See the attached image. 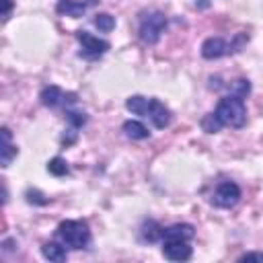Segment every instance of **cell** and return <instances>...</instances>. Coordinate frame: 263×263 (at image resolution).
Here are the masks:
<instances>
[{
  "label": "cell",
  "mask_w": 263,
  "mask_h": 263,
  "mask_svg": "<svg viewBox=\"0 0 263 263\" xmlns=\"http://www.w3.org/2000/svg\"><path fill=\"white\" fill-rule=\"evenodd\" d=\"M95 27L101 33H111L115 29V16H111L109 12H99L95 14Z\"/></svg>",
  "instance_id": "17"
},
{
  "label": "cell",
  "mask_w": 263,
  "mask_h": 263,
  "mask_svg": "<svg viewBox=\"0 0 263 263\" xmlns=\"http://www.w3.org/2000/svg\"><path fill=\"white\" fill-rule=\"evenodd\" d=\"M162 230L164 228L156 220H146L142 224V228H140V236H142L144 242H156V240L162 238Z\"/></svg>",
  "instance_id": "15"
},
{
  "label": "cell",
  "mask_w": 263,
  "mask_h": 263,
  "mask_svg": "<svg viewBox=\"0 0 263 263\" xmlns=\"http://www.w3.org/2000/svg\"><path fill=\"white\" fill-rule=\"evenodd\" d=\"M64 97H66V92H64L60 86H55V84L45 86V88L41 90V95H39L41 105H45V107H49V109H55V107L64 105Z\"/></svg>",
  "instance_id": "11"
},
{
  "label": "cell",
  "mask_w": 263,
  "mask_h": 263,
  "mask_svg": "<svg viewBox=\"0 0 263 263\" xmlns=\"http://www.w3.org/2000/svg\"><path fill=\"white\" fill-rule=\"evenodd\" d=\"M222 127H224V125H222V121L216 117L214 111L208 113V115H203V119H201V129H203V132H208V134H218Z\"/></svg>",
  "instance_id": "20"
},
{
  "label": "cell",
  "mask_w": 263,
  "mask_h": 263,
  "mask_svg": "<svg viewBox=\"0 0 263 263\" xmlns=\"http://www.w3.org/2000/svg\"><path fill=\"white\" fill-rule=\"evenodd\" d=\"M195 236V228L191 224H173L168 228L162 230V238L160 240H191Z\"/></svg>",
  "instance_id": "10"
},
{
  "label": "cell",
  "mask_w": 263,
  "mask_h": 263,
  "mask_svg": "<svg viewBox=\"0 0 263 263\" xmlns=\"http://www.w3.org/2000/svg\"><path fill=\"white\" fill-rule=\"evenodd\" d=\"M12 6H14V0H0V16L8 14L12 10Z\"/></svg>",
  "instance_id": "23"
},
{
  "label": "cell",
  "mask_w": 263,
  "mask_h": 263,
  "mask_svg": "<svg viewBox=\"0 0 263 263\" xmlns=\"http://www.w3.org/2000/svg\"><path fill=\"white\" fill-rule=\"evenodd\" d=\"M66 121L70 123L72 129H78L86 123V115L82 111H74V109H66Z\"/></svg>",
  "instance_id": "21"
},
{
  "label": "cell",
  "mask_w": 263,
  "mask_h": 263,
  "mask_svg": "<svg viewBox=\"0 0 263 263\" xmlns=\"http://www.w3.org/2000/svg\"><path fill=\"white\" fill-rule=\"evenodd\" d=\"M41 255L47 259V261H53V263H62L66 261V245L62 242H55V240H49L41 247Z\"/></svg>",
  "instance_id": "12"
},
{
  "label": "cell",
  "mask_w": 263,
  "mask_h": 263,
  "mask_svg": "<svg viewBox=\"0 0 263 263\" xmlns=\"http://www.w3.org/2000/svg\"><path fill=\"white\" fill-rule=\"evenodd\" d=\"M47 171H49L53 177H64V175L70 173V166H68V162H66L62 156H53V158L47 162Z\"/></svg>",
  "instance_id": "18"
},
{
  "label": "cell",
  "mask_w": 263,
  "mask_h": 263,
  "mask_svg": "<svg viewBox=\"0 0 263 263\" xmlns=\"http://www.w3.org/2000/svg\"><path fill=\"white\" fill-rule=\"evenodd\" d=\"M55 10L64 16H72V18H78L86 12V4L84 2H78V0H60Z\"/></svg>",
  "instance_id": "13"
},
{
  "label": "cell",
  "mask_w": 263,
  "mask_h": 263,
  "mask_svg": "<svg viewBox=\"0 0 263 263\" xmlns=\"http://www.w3.org/2000/svg\"><path fill=\"white\" fill-rule=\"evenodd\" d=\"M164 29H166V14L160 12V10H154L146 16H142V21H140V39L146 45H154L162 37Z\"/></svg>",
  "instance_id": "3"
},
{
  "label": "cell",
  "mask_w": 263,
  "mask_h": 263,
  "mask_svg": "<svg viewBox=\"0 0 263 263\" xmlns=\"http://www.w3.org/2000/svg\"><path fill=\"white\" fill-rule=\"evenodd\" d=\"M6 199H8V191H6V187H4V185H0V205H4V203H6Z\"/></svg>",
  "instance_id": "24"
},
{
  "label": "cell",
  "mask_w": 263,
  "mask_h": 263,
  "mask_svg": "<svg viewBox=\"0 0 263 263\" xmlns=\"http://www.w3.org/2000/svg\"><path fill=\"white\" fill-rule=\"evenodd\" d=\"M148 107H150V99H146L142 95H132L125 101V109L140 117H148Z\"/></svg>",
  "instance_id": "14"
},
{
  "label": "cell",
  "mask_w": 263,
  "mask_h": 263,
  "mask_svg": "<svg viewBox=\"0 0 263 263\" xmlns=\"http://www.w3.org/2000/svg\"><path fill=\"white\" fill-rule=\"evenodd\" d=\"M193 249L189 247V240H162V255L168 261H187Z\"/></svg>",
  "instance_id": "6"
},
{
  "label": "cell",
  "mask_w": 263,
  "mask_h": 263,
  "mask_svg": "<svg viewBox=\"0 0 263 263\" xmlns=\"http://www.w3.org/2000/svg\"><path fill=\"white\" fill-rule=\"evenodd\" d=\"M18 156V148L12 144V132L8 127H0V166H10Z\"/></svg>",
  "instance_id": "7"
},
{
  "label": "cell",
  "mask_w": 263,
  "mask_h": 263,
  "mask_svg": "<svg viewBox=\"0 0 263 263\" xmlns=\"http://www.w3.org/2000/svg\"><path fill=\"white\" fill-rule=\"evenodd\" d=\"M148 117H150V121L154 123V127H158V129H164V127H168V123H171V111H168V107H166L162 101H158V99H150Z\"/></svg>",
  "instance_id": "8"
},
{
  "label": "cell",
  "mask_w": 263,
  "mask_h": 263,
  "mask_svg": "<svg viewBox=\"0 0 263 263\" xmlns=\"http://www.w3.org/2000/svg\"><path fill=\"white\" fill-rule=\"evenodd\" d=\"M240 201V187L234 183V181H224L216 187L214 195H212V203L216 208H234L236 203Z\"/></svg>",
  "instance_id": "5"
},
{
  "label": "cell",
  "mask_w": 263,
  "mask_h": 263,
  "mask_svg": "<svg viewBox=\"0 0 263 263\" xmlns=\"http://www.w3.org/2000/svg\"><path fill=\"white\" fill-rule=\"evenodd\" d=\"M216 117L222 121V125H230V127H242L247 121V105L242 99L238 97H222L218 101L216 107Z\"/></svg>",
  "instance_id": "1"
},
{
  "label": "cell",
  "mask_w": 263,
  "mask_h": 263,
  "mask_svg": "<svg viewBox=\"0 0 263 263\" xmlns=\"http://www.w3.org/2000/svg\"><path fill=\"white\" fill-rule=\"evenodd\" d=\"M261 257H263L261 253H247V255H242V257H240V261H242V259H247V261H249V259H257V261H259Z\"/></svg>",
  "instance_id": "25"
},
{
  "label": "cell",
  "mask_w": 263,
  "mask_h": 263,
  "mask_svg": "<svg viewBox=\"0 0 263 263\" xmlns=\"http://www.w3.org/2000/svg\"><path fill=\"white\" fill-rule=\"evenodd\" d=\"M27 201H29V203H37V205H45L49 199L43 197L39 191H27Z\"/></svg>",
  "instance_id": "22"
},
{
  "label": "cell",
  "mask_w": 263,
  "mask_h": 263,
  "mask_svg": "<svg viewBox=\"0 0 263 263\" xmlns=\"http://www.w3.org/2000/svg\"><path fill=\"white\" fill-rule=\"evenodd\" d=\"M76 39L80 43V55L86 58V60H95V58H101L107 49H109V41L88 33V31H78L76 33Z\"/></svg>",
  "instance_id": "4"
},
{
  "label": "cell",
  "mask_w": 263,
  "mask_h": 263,
  "mask_svg": "<svg viewBox=\"0 0 263 263\" xmlns=\"http://www.w3.org/2000/svg\"><path fill=\"white\" fill-rule=\"evenodd\" d=\"M62 245L70 249H84L90 242V230L84 220H64L55 230Z\"/></svg>",
  "instance_id": "2"
},
{
  "label": "cell",
  "mask_w": 263,
  "mask_h": 263,
  "mask_svg": "<svg viewBox=\"0 0 263 263\" xmlns=\"http://www.w3.org/2000/svg\"><path fill=\"white\" fill-rule=\"evenodd\" d=\"M123 134H125L129 140H146V138L150 136L148 127H146L144 123L136 121V119H127V121L123 123Z\"/></svg>",
  "instance_id": "16"
},
{
  "label": "cell",
  "mask_w": 263,
  "mask_h": 263,
  "mask_svg": "<svg viewBox=\"0 0 263 263\" xmlns=\"http://www.w3.org/2000/svg\"><path fill=\"white\" fill-rule=\"evenodd\" d=\"M249 92H251V82L249 80H245V78H238V80H234L232 84H230V95L232 97H238V99H247L249 97Z\"/></svg>",
  "instance_id": "19"
},
{
  "label": "cell",
  "mask_w": 263,
  "mask_h": 263,
  "mask_svg": "<svg viewBox=\"0 0 263 263\" xmlns=\"http://www.w3.org/2000/svg\"><path fill=\"white\" fill-rule=\"evenodd\" d=\"M228 53V43L222 37H208L201 43V55L205 60H218Z\"/></svg>",
  "instance_id": "9"
}]
</instances>
